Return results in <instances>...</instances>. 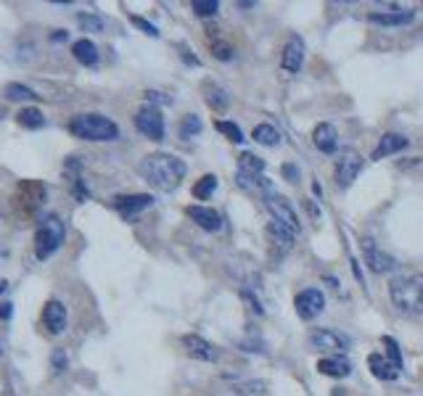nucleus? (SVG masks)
<instances>
[{"label": "nucleus", "mask_w": 423, "mask_h": 396, "mask_svg": "<svg viewBox=\"0 0 423 396\" xmlns=\"http://www.w3.org/2000/svg\"><path fill=\"white\" fill-rule=\"evenodd\" d=\"M293 307H296V315L302 319H315L317 315H323V309H326V296L317 288H307L302 293H296Z\"/></svg>", "instance_id": "6e6552de"}, {"label": "nucleus", "mask_w": 423, "mask_h": 396, "mask_svg": "<svg viewBox=\"0 0 423 396\" xmlns=\"http://www.w3.org/2000/svg\"><path fill=\"white\" fill-rule=\"evenodd\" d=\"M251 138L260 145H265V148H275V145L281 143V132L275 130L272 124H267V121H265V124H257V127L251 130Z\"/></svg>", "instance_id": "b1692460"}, {"label": "nucleus", "mask_w": 423, "mask_h": 396, "mask_svg": "<svg viewBox=\"0 0 423 396\" xmlns=\"http://www.w3.org/2000/svg\"><path fill=\"white\" fill-rule=\"evenodd\" d=\"M265 206H267V211L272 214V220L286 225L291 232H299V217H296V211H293V206L286 198L270 190V193H265Z\"/></svg>", "instance_id": "423d86ee"}, {"label": "nucleus", "mask_w": 423, "mask_h": 396, "mask_svg": "<svg viewBox=\"0 0 423 396\" xmlns=\"http://www.w3.org/2000/svg\"><path fill=\"white\" fill-rule=\"evenodd\" d=\"M185 214H188L198 227H204V230H209V232H217L220 227H222V217H220V211L209 209V206H188Z\"/></svg>", "instance_id": "a211bd4d"}, {"label": "nucleus", "mask_w": 423, "mask_h": 396, "mask_svg": "<svg viewBox=\"0 0 423 396\" xmlns=\"http://www.w3.org/2000/svg\"><path fill=\"white\" fill-rule=\"evenodd\" d=\"M215 127H217V132H222V135L228 138L230 143H241V140H244V132H241V127L239 124H233V121L217 119L215 121Z\"/></svg>", "instance_id": "c756f323"}, {"label": "nucleus", "mask_w": 423, "mask_h": 396, "mask_svg": "<svg viewBox=\"0 0 423 396\" xmlns=\"http://www.w3.org/2000/svg\"><path fill=\"white\" fill-rule=\"evenodd\" d=\"M360 169H362V156L360 151H355L352 145L341 148L336 154V161H334V177H336L339 187H349L355 180H358Z\"/></svg>", "instance_id": "39448f33"}, {"label": "nucleus", "mask_w": 423, "mask_h": 396, "mask_svg": "<svg viewBox=\"0 0 423 396\" xmlns=\"http://www.w3.org/2000/svg\"><path fill=\"white\" fill-rule=\"evenodd\" d=\"M146 100H149V103H164V106L172 103V98H167L164 93H156V90H149V93H146Z\"/></svg>", "instance_id": "e433bc0d"}, {"label": "nucleus", "mask_w": 423, "mask_h": 396, "mask_svg": "<svg viewBox=\"0 0 423 396\" xmlns=\"http://www.w3.org/2000/svg\"><path fill=\"white\" fill-rule=\"evenodd\" d=\"M408 148V138L405 135H397V132H386V135H381L379 138V145L373 148V161H381V159H386V156H394L405 151Z\"/></svg>", "instance_id": "f3484780"}, {"label": "nucleus", "mask_w": 423, "mask_h": 396, "mask_svg": "<svg viewBox=\"0 0 423 396\" xmlns=\"http://www.w3.org/2000/svg\"><path fill=\"white\" fill-rule=\"evenodd\" d=\"M212 51H215V58H220V61H230L233 58V48L225 43H212Z\"/></svg>", "instance_id": "c9c22d12"}, {"label": "nucleus", "mask_w": 423, "mask_h": 396, "mask_svg": "<svg viewBox=\"0 0 423 396\" xmlns=\"http://www.w3.org/2000/svg\"><path fill=\"white\" fill-rule=\"evenodd\" d=\"M312 143L315 148L320 151V154H336V148H339V132L334 124H328V121H320V124H315V130H312Z\"/></svg>", "instance_id": "4468645a"}, {"label": "nucleus", "mask_w": 423, "mask_h": 396, "mask_svg": "<svg viewBox=\"0 0 423 396\" xmlns=\"http://www.w3.org/2000/svg\"><path fill=\"white\" fill-rule=\"evenodd\" d=\"M72 55H75L82 66H98V48L90 43L87 37H82V40H77V43L72 45Z\"/></svg>", "instance_id": "5701e85b"}, {"label": "nucleus", "mask_w": 423, "mask_h": 396, "mask_svg": "<svg viewBox=\"0 0 423 396\" xmlns=\"http://www.w3.org/2000/svg\"><path fill=\"white\" fill-rule=\"evenodd\" d=\"M0 291H6V283H0Z\"/></svg>", "instance_id": "79ce46f5"}, {"label": "nucleus", "mask_w": 423, "mask_h": 396, "mask_svg": "<svg viewBox=\"0 0 423 396\" xmlns=\"http://www.w3.org/2000/svg\"><path fill=\"white\" fill-rule=\"evenodd\" d=\"M360 246H362V256L368 262L370 272H391V270H397V259L389 256V253L379 251V246L370 241V238H362Z\"/></svg>", "instance_id": "9d476101"}, {"label": "nucleus", "mask_w": 423, "mask_h": 396, "mask_svg": "<svg viewBox=\"0 0 423 396\" xmlns=\"http://www.w3.org/2000/svg\"><path fill=\"white\" fill-rule=\"evenodd\" d=\"M201 90H204V98H206V103H209L212 109H215V111H228V106H230L228 90L220 88L217 82H204V85H201Z\"/></svg>", "instance_id": "412c9836"}, {"label": "nucleus", "mask_w": 423, "mask_h": 396, "mask_svg": "<svg viewBox=\"0 0 423 396\" xmlns=\"http://www.w3.org/2000/svg\"><path fill=\"white\" fill-rule=\"evenodd\" d=\"M69 132L80 138V140H93V143H103V140H117L120 138V127L111 119L101 117V114H80L69 121Z\"/></svg>", "instance_id": "7ed1b4c3"}, {"label": "nucleus", "mask_w": 423, "mask_h": 396, "mask_svg": "<svg viewBox=\"0 0 423 396\" xmlns=\"http://www.w3.org/2000/svg\"><path fill=\"white\" fill-rule=\"evenodd\" d=\"M16 121L22 124V127H27V130H40L45 124V117L40 109H34V106H30V109H22L19 114H16Z\"/></svg>", "instance_id": "393cba45"}, {"label": "nucleus", "mask_w": 423, "mask_h": 396, "mask_svg": "<svg viewBox=\"0 0 423 396\" xmlns=\"http://www.w3.org/2000/svg\"><path fill=\"white\" fill-rule=\"evenodd\" d=\"M64 222L58 220L56 214H48L40 225H37V230H34V256L37 259H48V256H53L58 251V246L64 243Z\"/></svg>", "instance_id": "20e7f679"}, {"label": "nucleus", "mask_w": 423, "mask_h": 396, "mask_svg": "<svg viewBox=\"0 0 423 396\" xmlns=\"http://www.w3.org/2000/svg\"><path fill=\"white\" fill-rule=\"evenodd\" d=\"M194 11L196 16H215L220 11L217 0H194Z\"/></svg>", "instance_id": "473e14b6"}, {"label": "nucleus", "mask_w": 423, "mask_h": 396, "mask_svg": "<svg viewBox=\"0 0 423 396\" xmlns=\"http://www.w3.org/2000/svg\"><path fill=\"white\" fill-rule=\"evenodd\" d=\"M368 367L379 381H397V375H400V370H397V367L389 362V357H384V354H370Z\"/></svg>", "instance_id": "aec40b11"}, {"label": "nucleus", "mask_w": 423, "mask_h": 396, "mask_svg": "<svg viewBox=\"0 0 423 396\" xmlns=\"http://www.w3.org/2000/svg\"><path fill=\"white\" fill-rule=\"evenodd\" d=\"M135 127L146 135V138H151V140H164V117L159 109H153V106H143L138 114H135Z\"/></svg>", "instance_id": "0eeeda50"}, {"label": "nucleus", "mask_w": 423, "mask_h": 396, "mask_svg": "<svg viewBox=\"0 0 423 396\" xmlns=\"http://www.w3.org/2000/svg\"><path fill=\"white\" fill-rule=\"evenodd\" d=\"M215 187H217V177H215V175H204L194 185V196L198 198V201H206V198L215 193Z\"/></svg>", "instance_id": "cd10ccee"}, {"label": "nucleus", "mask_w": 423, "mask_h": 396, "mask_svg": "<svg viewBox=\"0 0 423 396\" xmlns=\"http://www.w3.org/2000/svg\"><path fill=\"white\" fill-rule=\"evenodd\" d=\"M267 241H270V246L275 249V253H289L293 249L296 232H291L286 225L272 220L270 225H267Z\"/></svg>", "instance_id": "dca6fc26"}, {"label": "nucleus", "mask_w": 423, "mask_h": 396, "mask_svg": "<svg viewBox=\"0 0 423 396\" xmlns=\"http://www.w3.org/2000/svg\"><path fill=\"white\" fill-rule=\"evenodd\" d=\"M6 98L8 100H30V98H37L34 95V90H30L27 85H19V82H11V85H6Z\"/></svg>", "instance_id": "c85d7f7f"}, {"label": "nucleus", "mask_w": 423, "mask_h": 396, "mask_svg": "<svg viewBox=\"0 0 423 396\" xmlns=\"http://www.w3.org/2000/svg\"><path fill=\"white\" fill-rule=\"evenodd\" d=\"M384 343L389 346V362L394 364L397 370H402V357H400V346H397V341L389 338V336H384Z\"/></svg>", "instance_id": "72a5a7b5"}, {"label": "nucleus", "mask_w": 423, "mask_h": 396, "mask_svg": "<svg viewBox=\"0 0 423 396\" xmlns=\"http://www.w3.org/2000/svg\"><path fill=\"white\" fill-rule=\"evenodd\" d=\"M389 298L394 309L408 317L423 315V275L394 277L389 283Z\"/></svg>", "instance_id": "f03ea898"}, {"label": "nucleus", "mask_w": 423, "mask_h": 396, "mask_svg": "<svg viewBox=\"0 0 423 396\" xmlns=\"http://www.w3.org/2000/svg\"><path fill=\"white\" fill-rule=\"evenodd\" d=\"M114 209L120 211L125 220H132L135 214H141L143 209H149L153 204V196H149V193H132V196H117L114 201Z\"/></svg>", "instance_id": "9b49d317"}, {"label": "nucleus", "mask_w": 423, "mask_h": 396, "mask_svg": "<svg viewBox=\"0 0 423 396\" xmlns=\"http://www.w3.org/2000/svg\"><path fill=\"white\" fill-rule=\"evenodd\" d=\"M11 315H13V309H11L8 301H6V304H0V319H11Z\"/></svg>", "instance_id": "ea45409f"}, {"label": "nucleus", "mask_w": 423, "mask_h": 396, "mask_svg": "<svg viewBox=\"0 0 423 396\" xmlns=\"http://www.w3.org/2000/svg\"><path fill=\"white\" fill-rule=\"evenodd\" d=\"M239 172H246V175H262V172H265V161H262L260 156L244 151V154L239 156Z\"/></svg>", "instance_id": "a878e982"}, {"label": "nucleus", "mask_w": 423, "mask_h": 396, "mask_svg": "<svg viewBox=\"0 0 423 396\" xmlns=\"http://www.w3.org/2000/svg\"><path fill=\"white\" fill-rule=\"evenodd\" d=\"M43 325L48 328V333L53 336H61L66 328V307L58 301V298H51L43 309Z\"/></svg>", "instance_id": "2eb2a0df"}, {"label": "nucleus", "mask_w": 423, "mask_h": 396, "mask_svg": "<svg viewBox=\"0 0 423 396\" xmlns=\"http://www.w3.org/2000/svg\"><path fill=\"white\" fill-rule=\"evenodd\" d=\"M77 24L82 27V32H103L106 29V19L98 13H77Z\"/></svg>", "instance_id": "bb28decb"}, {"label": "nucleus", "mask_w": 423, "mask_h": 396, "mask_svg": "<svg viewBox=\"0 0 423 396\" xmlns=\"http://www.w3.org/2000/svg\"><path fill=\"white\" fill-rule=\"evenodd\" d=\"M53 367L56 370H64L66 367V354L58 349V352H53Z\"/></svg>", "instance_id": "58836bf2"}, {"label": "nucleus", "mask_w": 423, "mask_h": 396, "mask_svg": "<svg viewBox=\"0 0 423 396\" xmlns=\"http://www.w3.org/2000/svg\"><path fill=\"white\" fill-rule=\"evenodd\" d=\"M241 396H267V383L265 381H246V383L236 385Z\"/></svg>", "instance_id": "2f4dec72"}, {"label": "nucleus", "mask_w": 423, "mask_h": 396, "mask_svg": "<svg viewBox=\"0 0 423 396\" xmlns=\"http://www.w3.org/2000/svg\"><path fill=\"white\" fill-rule=\"evenodd\" d=\"M185 172H188L185 161L172 154H151L141 161V175L146 177V183L156 190H164V193H170L180 185Z\"/></svg>", "instance_id": "f257e3e1"}, {"label": "nucleus", "mask_w": 423, "mask_h": 396, "mask_svg": "<svg viewBox=\"0 0 423 396\" xmlns=\"http://www.w3.org/2000/svg\"><path fill=\"white\" fill-rule=\"evenodd\" d=\"M0 354H3V349H0Z\"/></svg>", "instance_id": "37998d69"}, {"label": "nucleus", "mask_w": 423, "mask_h": 396, "mask_svg": "<svg viewBox=\"0 0 423 396\" xmlns=\"http://www.w3.org/2000/svg\"><path fill=\"white\" fill-rule=\"evenodd\" d=\"M317 370L323 375H331V378H347L352 373V364L344 354H331V357L317 362Z\"/></svg>", "instance_id": "6ab92c4d"}, {"label": "nucleus", "mask_w": 423, "mask_h": 396, "mask_svg": "<svg viewBox=\"0 0 423 396\" xmlns=\"http://www.w3.org/2000/svg\"><path fill=\"white\" fill-rule=\"evenodd\" d=\"M201 127H204V124H201V119H198L196 114H185L183 121H180V135H183L185 140H188V138L198 135V132H201Z\"/></svg>", "instance_id": "7c9ffc66"}, {"label": "nucleus", "mask_w": 423, "mask_h": 396, "mask_svg": "<svg viewBox=\"0 0 423 396\" xmlns=\"http://www.w3.org/2000/svg\"><path fill=\"white\" fill-rule=\"evenodd\" d=\"M304 206H307V211H312L315 217H317V214H320V211H317V206H315L312 201H304Z\"/></svg>", "instance_id": "a19ab883"}, {"label": "nucleus", "mask_w": 423, "mask_h": 396, "mask_svg": "<svg viewBox=\"0 0 423 396\" xmlns=\"http://www.w3.org/2000/svg\"><path fill=\"white\" fill-rule=\"evenodd\" d=\"M130 22L135 24L138 29H143V32L149 34V37H159V29H156V27H153L151 22H146L143 16H130Z\"/></svg>", "instance_id": "f704fd0d"}, {"label": "nucleus", "mask_w": 423, "mask_h": 396, "mask_svg": "<svg viewBox=\"0 0 423 396\" xmlns=\"http://www.w3.org/2000/svg\"><path fill=\"white\" fill-rule=\"evenodd\" d=\"M281 64L289 74H296L304 64V40L299 34H291L286 45H283V55H281Z\"/></svg>", "instance_id": "ddd939ff"}, {"label": "nucleus", "mask_w": 423, "mask_h": 396, "mask_svg": "<svg viewBox=\"0 0 423 396\" xmlns=\"http://www.w3.org/2000/svg\"><path fill=\"white\" fill-rule=\"evenodd\" d=\"M310 343H312L315 349H320V352H347L349 349V338L344 333H336V330L331 328H315L310 333Z\"/></svg>", "instance_id": "1a4fd4ad"}, {"label": "nucleus", "mask_w": 423, "mask_h": 396, "mask_svg": "<svg viewBox=\"0 0 423 396\" xmlns=\"http://www.w3.org/2000/svg\"><path fill=\"white\" fill-rule=\"evenodd\" d=\"M183 349L188 352V357L201 359V362H217V357H220L217 349L206 341V338L196 336V333H188V336H183Z\"/></svg>", "instance_id": "f8f14e48"}, {"label": "nucleus", "mask_w": 423, "mask_h": 396, "mask_svg": "<svg viewBox=\"0 0 423 396\" xmlns=\"http://www.w3.org/2000/svg\"><path fill=\"white\" fill-rule=\"evenodd\" d=\"M283 175L289 177L291 183H299V169H296L293 164H283Z\"/></svg>", "instance_id": "4c0bfd02"}, {"label": "nucleus", "mask_w": 423, "mask_h": 396, "mask_svg": "<svg viewBox=\"0 0 423 396\" xmlns=\"http://www.w3.org/2000/svg\"><path fill=\"white\" fill-rule=\"evenodd\" d=\"M415 19V11H384V13H370V22L379 27H402Z\"/></svg>", "instance_id": "4be33fe9"}]
</instances>
